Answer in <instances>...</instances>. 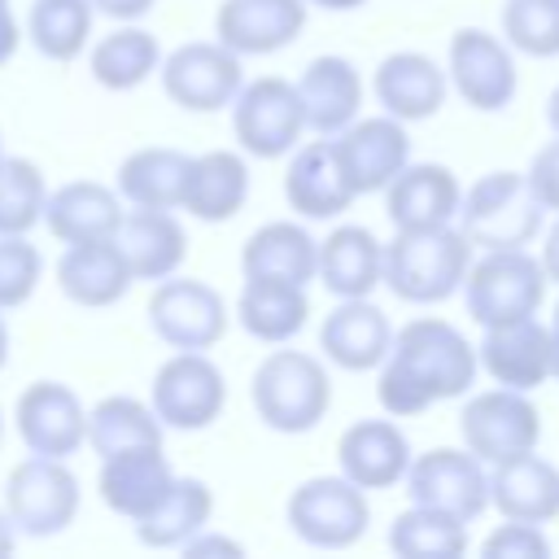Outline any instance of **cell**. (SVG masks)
Masks as SVG:
<instances>
[{"instance_id": "6da1fadb", "label": "cell", "mask_w": 559, "mask_h": 559, "mask_svg": "<svg viewBox=\"0 0 559 559\" xmlns=\"http://www.w3.org/2000/svg\"><path fill=\"white\" fill-rule=\"evenodd\" d=\"M476 345L445 319H411L393 332L380 362L376 397L393 419L424 415L432 402L463 397L476 384Z\"/></svg>"}, {"instance_id": "7a4b0ae2", "label": "cell", "mask_w": 559, "mask_h": 559, "mask_svg": "<svg viewBox=\"0 0 559 559\" xmlns=\"http://www.w3.org/2000/svg\"><path fill=\"white\" fill-rule=\"evenodd\" d=\"M467 266H472V240L454 223L406 227V231H393V240L384 245L380 284H389V293L397 301L437 306V301L454 297Z\"/></svg>"}, {"instance_id": "3957f363", "label": "cell", "mask_w": 559, "mask_h": 559, "mask_svg": "<svg viewBox=\"0 0 559 559\" xmlns=\"http://www.w3.org/2000/svg\"><path fill=\"white\" fill-rule=\"evenodd\" d=\"M253 411L271 432L301 437L319 428V419L332 406V380L328 367L306 349H271L249 384Z\"/></svg>"}, {"instance_id": "277c9868", "label": "cell", "mask_w": 559, "mask_h": 559, "mask_svg": "<svg viewBox=\"0 0 559 559\" xmlns=\"http://www.w3.org/2000/svg\"><path fill=\"white\" fill-rule=\"evenodd\" d=\"M454 218L472 249H524L542 236L546 210L533 201L520 170H493L463 192Z\"/></svg>"}, {"instance_id": "5b68a950", "label": "cell", "mask_w": 559, "mask_h": 559, "mask_svg": "<svg viewBox=\"0 0 559 559\" xmlns=\"http://www.w3.org/2000/svg\"><path fill=\"white\" fill-rule=\"evenodd\" d=\"M546 284H550L546 271L528 249H485L480 258H472L459 288H463L467 314L480 328H489V323L537 314L546 301Z\"/></svg>"}, {"instance_id": "8992f818", "label": "cell", "mask_w": 559, "mask_h": 559, "mask_svg": "<svg viewBox=\"0 0 559 559\" xmlns=\"http://www.w3.org/2000/svg\"><path fill=\"white\" fill-rule=\"evenodd\" d=\"M83 502L79 476L70 472L66 459H44L26 454L9 476H4V511L17 528V537H57L74 524Z\"/></svg>"}, {"instance_id": "52a82bcc", "label": "cell", "mask_w": 559, "mask_h": 559, "mask_svg": "<svg viewBox=\"0 0 559 559\" xmlns=\"http://www.w3.org/2000/svg\"><path fill=\"white\" fill-rule=\"evenodd\" d=\"M148 406L162 419V428L175 432H201L210 428L227 406V380L218 362L205 349H175L148 384Z\"/></svg>"}, {"instance_id": "ba28073f", "label": "cell", "mask_w": 559, "mask_h": 559, "mask_svg": "<svg viewBox=\"0 0 559 559\" xmlns=\"http://www.w3.org/2000/svg\"><path fill=\"white\" fill-rule=\"evenodd\" d=\"M231 131L240 153L258 157V162H275L284 153H293L306 135V114L297 100V87L280 74H262L240 83V92L231 96Z\"/></svg>"}, {"instance_id": "9c48e42d", "label": "cell", "mask_w": 559, "mask_h": 559, "mask_svg": "<svg viewBox=\"0 0 559 559\" xmlns=\"http://www.w3.org/2000/svg\"><path fill=\"white\" fill-rule=\"evenodd\" d=\"M284 515H288V528L314 550H345V546L362 542V533L371 524L367 489H358L345 476L301 480L288 493V511Z\"/></svg>"}, {"instance_id": "30bf717a", "label": "cell", "mask_w": 559, "mask_h": 559, "mask_svg": "<svg viewBox=\"0 0 559 559\" xmlns=\"http://www.w3.org/2000/svg\"><path fill=\"white\" fill-rule=\"evenodd\" d=\"M402 485H406V498L415 507L445 511L463 524H472L489 507V472L472 450L432 445L424 454H411Z\"/></svg>"}, {"instance_id": "8fae6325", "label": "cell", "mask_w": 559, "mask_h": 559, "mask_svg": "<svg viewBox=\"0 0 559 559\" xmlns=\"http://www.w3.org/2000/svg\"><path fill=\"white\" fill-rule=\"evenodd\" d=\"M245 57H236L231 48H223L218 39H192L179 44L175 52L162 57L157 74H162V92L188 109V114H218L231 105V96L245 83L240 70Z\"/></svg>"}, {"instance_id": "7c38bea8", "label": "cell", "mask_w": 559, "mask_h": 559, "mask_svg": "<svg viewBox=\"0 0 559 559\" xmlns=\"http://www.w3.org/2000/svg\"><path fill=\"white\" fill-rule=\"evenodd\" d=\"M459 432L463 445L480 459V463H502L511 454L537 450L542 437V411L533 406L528 393L520 389H485L476 397H467L463 415H459Z\"/></svg>"}, {"instance_id": "4fadbf2b", "label": "cell", "mask_w": 559, "mask_h": 559, "mask_svg": "<svg viewBox=\"0 0 559 559\" xmlns=\"http://www.w3.org/2000/svg\"><path fill=\"white\" fill-rule=\"evenodd\" d=\"M148 328L170 349H214L227 332V301L205 280H183L175 271L153 284Z\"/></svg>"}, {"instance_id": "5bb4252c", "label": "cell", "mask_w": 559, "mask_h": 559, "mask_svg": "<svg viewBox=\"0 0 559 559\" xmlns=\"http://www.w3.org/2000/svg\"><path fill=\"white\" fill-rule=\"evenodd\" d=\"M445 79L454 83V92L463 96V105L480 109V114H498L515 100L520 92V70H515V52L507 39L480 31V26H463L450 35V70Z\"/></svg>"}, {"instance_id": "9a60e30c", "label": "cell", "mask_w": 559, "mask_h": 559, "mask_svg": "<svg viewBox=\"0 0 559 559\" xmlns=\"http://www.w3.org/2000/svg\"><path fill=\"white\" fill-rule=\"evenodd\" d=\"M13 419H17V437L31 454H44V459H70L83 450V437H87V406L83 397L61 384V380H35L17 393V406H13Z\"/></svg>"}, {"instance_id": "2e32d148", "label": "cell", "mask_w": 559, "mask_h": 559, "mask_svg": "<svg viewBox=\"0 0 559 559\" xmlns=\"http://www.w3.org/2000/svg\"><path fill=\"white\" fill-rule=\"evenodd\" d=\"M336 162L354 188V197L384 192V183L411 162V135L406 122L380 114V118H354L349 127L336 131L332 140Z\"/></svg>"}, {"instance_id": "e0dca14e", "label": "cell", "mask_w": 559, "mask_h": 559, "mask_svg": "<svg viewBox=\"0 0 559 559\" xmlns=\"http://www.w3.org/2000/svg\"><path fill=\"white\" fill-rule=\"evenodd\" d=\"M476 367L502 389L533 393L550 380V328L537 314L489 323L476 345Z\"/></svg>"}, {"instance_id": "ac0fdd59", "label": "cell", "mask_w": 559, "mask_h": 559, "mask_svg": "<svg viewBox=\"0 0 559 559\" xmlns=\"http://www.w3.org/2000/svg\"><path fill=\"white\" fill-rule=\"evenodd\" d=\"M306 0H223L214 39L236 57H271L306 31Z\"/></svg>"}, {"instance_id": "d6986e66", "label": "cell", "mask_w": 559, "mask_h": 559, "mask_svg": "<svg viewBox=\"0 0 559 559\" xmlns=\"http://www.w3.org/2000/svg\"><path fill=\"white\" fill-rule=\"evenodd\" d=\"M463 201V188L450 166L441 162H406L389 183H384V210L397 231L406 227H445L454 223Z\"/></svg>"}, {"instance_id": "ffe728a7", "label": "cell", "mask_w": 559, "mask_h": 559, "mask_svg": "<svg viewBox=\"0 0 559 559\" xmlns=\"http://www.w3.org/2000/svg\"><path fill=\"white\" fill-rule=\"evenodd\" d=\"M170 480H175V467L162 454V445H131V450H118V454L100 459L96 489H100V502L114 515L135 524L140 515H148L162 502Z\"/></svg>"}, {"instance_id": "44dd1931", "label": "cell", "mask_w": 559, "mask_h": 559, "mask_svg": "<svg viewBox=\"0 0 559 559\" xmlns=\"http://www.w3.org/2000/svg\"><path fill=\"white\" fill-rule=\"evenodd\" d=\"M336 463L358 489H393L411 467V441L393 419H358L341 432Z\"/></svg>"}, {"instance_id": "7402d4cb", "label": "cell", "mask_w": 559, "mask_h": 559, "mask_svg": "<svg viewBox=\"0 0 559 559\" xmlns=\"http://www.w3.org/2000/svg\"><path fill=\"white\" fill-rule=\"evenodd\" d=\"M489 502L502 520L550 524L559 515V467L537 450L511 454L489 472Z\"/></svg>"}, {"instance_id": "603a6c76", "label": "cell", "mask_w": 559, "mask_h": 559, "mask_svg": "<svg viewBox=\"0 0 559 559\" xmlns=\"http://www.w3.org/2000/svg\"><path fill=\"white\" fill-rule=\"evenodd\" d=\"M284 197H288V210H297L301 218H336L358 201L328 135L293 148L284 170Z\"/></svg>"}, {"instance_id": "cb8c5ba5", "label": "cell", "mask_w": 559, "mask_h": 559, "mask_svg": "<svg viewBox=\"0 0 559 559\" xmlns=\"http://www.w3.org/2000/svg\"><path fill=\"white\" fill-rule=\"evenodd\" d=\"M114 245L127 258L131 280H148V284L175 275L188 258V231L170 210H144V205L122 210Z\"/></svg>"}, {"instance_id": "d4e9b609", "label": "cell", "mask_w": 559, "mask_h": 559, "mask_svg": "<svg viewBox=\"0 0 559 559\" xmlns=\"http://www.w3.org/2000/svg\"><path fill=\"white\" fill-rule=\"evenodd\" d=\"M131 266L109 240H74L57 258V288L83 310H105L131 293Z\"/></svg>"}, {"instance_id": "484cf974", "label": "cell", "mask_w": 559, "mask_h": 559, "mask_svg": "<svg viewBox=\"0 0 559 559\" xmlns=\"http://www.w3.org/2000/svg\"><path fill=\"white\" fill-rule=\"evenodd\" d=\"M393 345V328L380 306L367 297H341L336 310H328L319 328V349L341 371H376Z\"/></svg>"}, {"instance_id": "4316f807", "label": "cell", "mask_w": 559, "mask_h": 559, "mask_svg": "<svg viewBox=\"0 0 559 559\" xmlns=\"http://www.w3.org/2000/svg\"><path fill=\"white\" fill-rule=\"evenodd\" d=\"M371 92H376V100L384 105L389 118H397V122H424V118H432L445 105L450 79L424 52H389L376 66Z\"/></svg>"}, {"instance_id": "83f0119b", "label": "cell", "mask_w": 559, "mask_h": 559, "mask_svg": "<svg viewBox=\"0 0 559 559\" xmlns=\"http://www.w3.org/2000/svg\"><path fill=\"white\" fill-rule=\"evenodd\" d=\"M122 218V197L96 179H70L61 188H48L39 223L52 231V240H109Z\"/></svg>"}, {"instance_id": "f1b7e54d", "label": "cell", "mask_w": 559, "mask_h": 559, "mask_svg": "<svg viewBox=\"0 0 559 559\" xmlns=\"http://www.w3.org/2000/svg\"><path fill=\"white\" fill-rule=\"evenodd\" d=\"M301 114H306V131L314 135H336L341 127H349L362 109V79L345 57H314L301 79L293 83Z\"/></svg>"}, {"instance_id": "f546056e", "label": "cell", "mask_w": 559, "mask_h": 559, "mask_svg": "<svg viewBox=\"0 0 559 559\" xmlns=\"http://www.w3.org/2000/svg\"><path fill=\"white\" fill-rule=\"evenodd\" d=\"M245 280H284V284H310L319 275V240L301 223H262L245 249H240Z\"/></svg>"}, {"instance_id": "4dcf8cb0", "label": "cell", "mask_w": 559, "mask_h": 559, "mask_svg": "<svg viewBox=\"0 0 559 559\" xmlns=\"http://www.w3.org/2000/svg\"><path fill=\"white\" fill-rule=\"evenodd\" d=\"M245 201H249V166H245L240 153L210 148V153L192 157L179 210H188L201 223H227L245 210Z\"/></svg>"}, {"instance_id": "1f68e13d", "label": "cell", "mask_w": 559, "mask_h": 559, "mask_svg": "<svg viewBox=\"0 0 559 559\" xmlns=\"http://www.w3.org/2000/svg\"><path fill=\"white\" fill-rule=\"evenodd\" d=\"M380 258L384 245L376 240L371 227L341 223L319 240V275L332 297H371L380 288Z\"/></svg>"}, {"instance_id": "d6a6232c", "label": "cell", "mask_w": 559, "mask_h": 559, "mask_svg": "<svg viewBox=\"0 0 559 559\" xmlns=\"http://www.w3.org/2000/svg\"><path fill=\"white\" fill-rule=\"evenodd\" d=\"M188 166H192V153L183 148H166V144L135 148L122 157L114 192L144 210H179L188 188Z\"/></svg>"}, {"instance_id": "836d02e7", "label": "cell", "mask_w": 559, "mask_h": 559, "mask_svg": "<svg viewBox=\"0 0 559 559\" xmlns=\"http://www.w3.org/2000/svg\"><path fill=\"white\" fill-rule=\"evenodd\" d=\"M236 319L240 328L262 341V345H288L306 319H310V297L301 284H284V280H245L240 297H236Z\"/></svg>"}, {"instance_id": "e575fe53", "label": "cell", "mask_w": 559, "mask_h": 559, "mask_svg": "<svg viewBox=\"0 0 559 559\" xmlns=\"http://www.w3.org/2000/svg\"><path fill=\"white\" fill-rule=\"evenodd\" d=\"M210 515H214V493L205 480L197 476H175L170 489L162 493V502L140 515L131 528H135V542L140 546H153V550H179L192 533L210 528Z\"/></svg>"}, {"instance_id": "d590c367", "label": "cell", "mask_w": 559, "mask_h": 559, "mask_svg": "<svg viewBox=\"0 0 559 559\" xmlns=\"http://www.w3.org/2000/svg\"><path fill=\"white\" fill-rule=\"evenodd\" d=\"M162 66V44L153 31L135 22H118V31L100 35L87 52V70L105 92H135Z\"/></svg>"}, {"instance_id": "8d00e7d4", "label": "cell", "mask_w": 559, "mask_h": 559, "mask_svg": "<svg viewBox=\"0 0 559 559\" xmlns=\"http://www.w3.org/2000/svg\"><path fill=\"white\" fill-rule=\"evenodd\" d=\"M162 441H166V428L153 415V406L140 402V397L109 393V397H100L87 411V437H83V445H92L100 459L105 454H118V450H131V445H162Z\"/></svg>"}, {"instance_id": "74e56055", "label": "cell", "mask_w": 559, "mask_h": 559, "mask_svg": "<svg viewBox=\"0 0 559 559\" xmlns=\"http://www.w3.org/2000/svg\"><path fill=\"white\" fill-rule=\"evenodd\" d=\"M92 22H96L92 0H31L22 35L35 44L39 57L74 61L92 39Z\"/></svg>"}, {"instance_id": "f35d334b", "label": "cell", "mask_w": 559, "mask_h": 559, "mask_svg": "<svg viewBox=\"0 0 559 559\" xmlns=\"http://www.w3.org/2000/svg\"><path fill=\"white\" fill-rule=\"evenodd\" d=\"M389 550L397 559H459L467 550V524L445 511L411 502L389 524Z\"/></svg>"}, {"instance_id": "ab89813d", "label": "cell", "mask_w": 559, "mask_h": 559, "mask_svg": "<svg viewBox=\"0 0 559 559\" xmlns=\"http://www.w3.org/2000/svg\"><path fill=\"white\" fill-rule=\"evenodd\" d=\"M48 179L31 157L0 162V236H26L44 214Z\"/></svg>"}, {"instance_id": "60d3db41", "label": "cell", "mask_w": 559, "mask_h": 559, "mask_svg": "<svg viewBox=\"0 0 559 559\" xmlns=\"http://www.w3.org/2000/svg\"><path fill=\"white\" fill-rule=\"evenodd\" d=\"M502 35L511 52H524L537 61L559 57V0H507Z\"/></svg>"}, {"instance_id": "b9f144b4", "label": "cell", "mask_w": 559, "mask_h": 559, "mask_svg": "<svg viewBox=\"0 0 559 559\" xmlns=\"http://www.w3.org/2000/svg\"><path fill=\"white\" fill-rule=\"evenodd\" d=\"M44 280V253L26 236H0V310H17Z\"/></svg>"}, {"instance_id": "7bdbcfd3", "label": "cell", "mask_w": 559, "mask_h": 559, "mask_svg": "<svg viewBox=\"0 0 559 559\" xmlns=\"http://www.w3.org/2000/svg\"><path fill=\"white\" fill-rule=\"evenodd\" d=\"M480 550H485V559H546L550 555V542L542 537V524L507 520V524H498L485 537Z\"/></svg>"}, {"instance_id": "ee69618b", "label": "cell", "mask_w": 559, "mask_h": 559, "mask_svg": "<svg viewBox=\"0 0 559 559\" xmlns=\"http://www.w3.org/2000/svg\"><path fill=\"white\" fill-rule=\"evenodd\" d=\"M524 183H528V192H533V201L542 210H555L559 214V135L533 153Z\"/></svg>"}, {"instance_id": "f6af8a7d", "label": "cell", "mask_w": 559, "mask_h": 559, "mask_svg": "<svg viewBox=\"0 0 559 559\" xmlns=\"http://www.w3.org/2000/svg\"><path fill=\"white\" fill-rule=\"evenodd\" d=\"M179 550H183L188 559H205V555H231V559H236V555H245V546H240V542L218 537V533H205V528H201V533H192Z\"/></svg>"}, {"instance_id": "bcb514c9", "label": "cell", "mask_w": 559, "mask_h": 559, "mask_svg": "<svg viewBox=\"0 0 559 559\" xmlns=\"http://www.w3.org/2000/svg\"><path fill=\"white\" fill-rule=\"evenodd\" d=\"M153 4L157 0H92V9L105 13V17H114V22H140Z\"/></svg>"}, {"instance_id": "7dc6e473", "label": "cell", "mask_w": 559, "mask_h": 559, "mask_svg": "<svg viewBox=\"0 0 559 559\" xmlns=\"http://www.w3.org/2000/svg\"><path fill=\"white\" fill-rule=\"evenodd\" d=\"M17 44H22L17 13H13V4H9V0H0V66H9V61H13Z\"/></svg>"}, {"instance_id": "c3c4849f", "label": "cell", "mask_w": 559, "mask_h": 559, "mask_svg": "<svg viewBox=\"0 0 559 559\" xmlns=\"http://www.w3.org/2000/svg\"><path fill=\"white\" fill-rule=\"evenodd\" d=\"M542 271H546V280H555L559 284V218H555V227L546 231V245H542Z\"/></svg>"}, {"instance_id": "681fc988", "label": "cell", "mask_w": 559, "mask_h": 559, "mask_svg": "<svg viewBox=\"0 0 559 559\" xmlns=\"http://www.w3.org/2000/svg\"><path fill=\"white\" fill-rule=\"evenodd\" d=\"M13 550H17V528H13L9 511L0 507V559H4V555H13Z\"/></svg>"}, {"instance_id": "f907efd6", "label": "cell", "mask_w": 559, "mask_h": 559, "mask_svg": "<svg viewBox=\"0 0 559 559\" xmlns=\"http://www.w3.org/2000/svg\"><path fill=\"white\" fill-rule=\"evenodd\" d=\"M550 376L559 380V306H555V319H550Z\"/></svg>"}, {"instance_id": "816d5d0a", "label": "cell", "mask_w": 559, "mask_h": 559, "mask_svg": "<svg viewBox=\"0 0 559 559\" xmlns=\"http://www.w3.org/2000/svg\"><path fill=\"white\" fill-rule=\"evenodd\" d=\"M306 4H314V9H328V13H345V9H362L367 0H306Z\"/></svg>"}, {"instance_id": "f5cc1de1", "label": "cell", "mask_w": 559, "mask_h": 559, "mask_svg": "<svg viewBox=\"0 0 559 559\" xmlns=\"http://www.w3.org/2000/svg\"><path fill=\"white\" fill-rule=\"evenodd\" d=\"M9 345H13V336H9V319H4V310H0V371H4V362H9Z\"/></svg>"}, {"instance_id": "db71d44e", "label": "cell", "mask_w": 559, "mask_h": 559, "mask_svg": "<svg viewBox=\"0 0 559 559\" xmlns=\"http://www.w3.org/2000/svg\"><path fill=\"white\" fill-rule=\"evenodd\" d=\"M546 122H550V131L559 135V87H555L550 100H546Z\"/></svg>"}, {"instance_id": "11a10c76", "label": "cell", "mask_w": 559, "mask_h": 559, "mask_svg": "<svg viewBox=\"0 0 559 559\" xmlns=\"http://www.w3.org/2000/svg\"><path fill=\"white\" fill-rule=\"evenodd\" d=\"M0 437H4V415H0Z\"/></svg>"}, {"instance_id": "9f6ffc18", "label": "cell", "mask_w": 559, "mask_h": 559, "mask_svg": "<svg viewBox=\"0 0 559 559\" xmlns=\"http://www.w3.org/2000/svg\"><path fill=\"white\" fill-rule=\"evenodd\" d=\"M0 162H4V140H0Z\"/></svg>"}]
</instances>
